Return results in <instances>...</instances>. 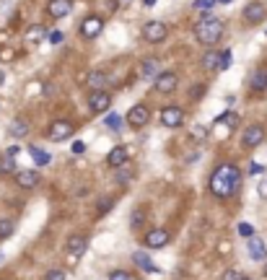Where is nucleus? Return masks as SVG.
Here are the masks:
<instances>
[{"label":"nucleus","mask_w":267,"mask_h":280,"mask_svg":"<svg viewBox=\"0 0 267 280\" xmlns=\"http://www.w3.org/2000/svg\"><path fill=\"white\" fill-rule=\"evenodd\" d=\"M0 171H3V174H16V171H18V169H16V158L5 153L3 158H0Z\"/></svg>","instance_id":"bb28decb"},{"label":"nucleus","mask_w":267,"mask_h":280,"mask_svg":"<svg viewBox=\"0 0 267 280\" xmlns=\"http://www.w3.org/2000/svg\"><path fill=\"white\" fill-rule=\"evenodd\" d=\"M231 67V49H223L218 55V70H228Z\"/></svg>","instance_id":"7c9ffc66"},{"label":"nucleus","mask_w":267,"mask_h":280,"mask_svg":"<svg viewBox=\"0 0 267 280\" xmlns=\"http://www.w3.org/2000/svg\"><path fill=\"white\" fill-rule=\"evenodd\" d=\"M239 233H241V236H254V229H251V226L249 223H239Z\"/></svg>","instance_id":"58836bf2"},{"label":"nucleus","mask_w":267,"mask_h":280,"mask_svg":"<svg viewBox=\"0 0 267 280\" xmlns=\"http://www.w3.org/2000/svg\"><path fill=\"white\" fill-rule=\"evenodd\" d=\"M202 96H205V86L200 83V86H195V91L189 94V99H192V101H197V99H202Z\"/></svg>","instance_id":"4c0bfd02"},{"label":"nucleus","mask_w":267,"mask_h":280,"mask_svg":"<svg viewBox=\"0 0 267 280\" xmlns=\"http://www.w3.org/2000/svg\"><path fill=\"white\" fill-rule=\"evenodd\" d=\"M24 39L29 42V44H39L42 39H44V29L42 26H32V29H26V34H24Z\"/></svg>","instance_id":"a878e982"},{"label":"nucleus","mask_w":267,"mask_h":280,"mask_svg":"<svg viewBox=\"0 0 267 280\" xmlns=\"http://www.w3.org/2000/svg\"><path fill=\"white\" fill-rule=\"evenodd\" d=\"M104 29V18L101 16H86L81 21V36L83 39H96Z\"/></svg>","instance_id":"6e6552de"},{"label":"nucleus","mask_w":267,"mask_h":280,"mask_svg":"<svg viewBox=\"0 0 267 280\" xmlns=\"http://www.w3.org/2000/svg\"><path fill=\"white\" fill-rule=\"evenodd\" d=\"M195 36L205 47H213V44H218L220 36H223V21L216 18V16H202L195 24Z\"/></svg>","instance_id":"f03ea898"},{"label":"nucleus","mask_w":267,"mask_h":280,"mask_svg":"<svg viewBox=\"0 0 267 280\" xmlns=\"http://www.w3.org/2000/svg\"><path fill=\"white\" fill-rule=\"evenodd\" d=\"M148 122H150V109L146 104H135V107L127 112V125L133 127V130H140V127H146Z\"/></svg>","instance_id":"423d86ee"},{"label":"nucleus","mask_w":267,"mask_h":280,"mask_svg":"<svg viewBox=\"0 0 267 280\" xmlns=\"http://www.w3.org/2000/svg\"><path fill=\"white\" fill-rule=\"evenodd\" d=\"M249 88L259 94V91H267V67H257L249 78Z\"/></svg>","instance_id":"6ab92c4d"},{"label":"nucleus","mask_w":267,"mask_h":280,"mask_svg":"<svg viewBox=\"0 0 267 280\" xmlns=\"http://www.w3.org/2000/svg\"><path fill=\"white\" fill-rule=\"evenodd\" d=\"M18 150H21L18 146H11V148H5V153H8V156H13V158H16V156H18Z\"/></svg>","instance_id":"49530a36"},{"label":"nucleus","mask_w":267,"mask_h":280,"mask_svg":"<svg viewBox=\"0 0 267 280\" xmlns=\"http://www.w3.org/2000/svg\"><path fill=\"white\" fill-rule=\"evenodd\" d=\"M86 247H88V239L83 236V233H73V236L67 239V244H65L67 254L75 257V260H81V257L86 254Z\"/></svg>","instance_id":"ddd939ff"},{"label":"nucleus","mask_w":267,"mask_h":280,"mask_svg":"<svg viewBox=\"0 0 267 280\" xmlns=\"http://www.w3.org/2000/svg\"><path fill=\"white\" fill-rule=\"evenodd\" d=\"M109 280H133V278H130V272H125V270H114L109 275Z\"/></svg>","instance_id":"e433bc0d"},{"label":"nucleus","mask_w":267,"mask_h":280,"mask_svg":"<svg viewBox=\"0 0 267 280\" xmlns=\"http://www.w3.org/2000/svg\"><path fill=\"white\" fill-rule=\"evenodd\" d=\"M247 252H249V257H251L254 262L267 260V247H265V241H262V239H257V236H249V247H247Z\"/></svg>","instance_id":"dca6fc26"},{"label":"nucleus","mask_w":267,"mask_h":280,"mask_svg":"<svg viewBox=\"0 0 267 280\" xmlns=\"http://www.w3.org/2000/svg\"><path fill=\"white\" fill-rule=\"evenodd\" d=\"M267 169H265V164H259V161H251L249 164V174L251 177H259V174H265Z\"/></svg>","instance_id":"72a5a7b5"},{"label":"nucleus","mask_w":267,"mask_h":280,"mask_svg":"<svg viewBox=\"0 0 267 280\" xmlns=\"http://www.w3.org/2000/svg\"><path fill=\"white\" fill-rule=\"evenodd\" d=\"M73 153H75V156L86 153V143H83V140H75V143H73Z\"/></svg>","instance_id":"ea45409f"},{"label":"nucleus","mask_w":267,"mask_h":280,"mask_svg":"<svg viewBox=\"0 0 267 280\" xmlns=\"http://www.w3.org/2000/svg\"><path fill=\"white\" fill-rule=\"evenodd\" d=\"M216 3H218V0H195V8L197 11H210V8H216Z\"/></svg>","instance_id":"473e14b6"},{"label":"nucleus","mask_w":267,"mask_h":280,"mask_svg":"<svg viewBox=\"0 0 267 280\" xmlns=\"http://www.w3.org/2000/svg\"><path fill=\"white\" fill-rule=\"evenodd\" d=\"M44 280H67V275L63 270H50L47 275H44Z\"/></svg>","instance_id":"c9c22d12"},{"label":"nucleus","mask_w":267,"mask_h":280,"mask_svg":"<svg viewBox=\"0 0 267 280\" xmlns=\"http://www.w3.org/2000/svg\"><path fill=\"white\" fill-rule=\"evenodd\" d=\"M0 177H3V171H0Z\"/></svg>","instance_id":"5fc2aeb1"},{"label":"nucleus","mask_w":267,"mask_h":280,"mask_svg":"<svg viewBox=\"0 0 267 280\" xmlns=\"http://www.w3.org/2000/svg\"><path fill=\"white\" fill-rule=\"evenodd\" d=\"M0 262H3V252H0Z\"/></svg>","instance_id":"864d4df0"},{"label":"nucleus","mask_w":267,"mask_h":280,"mask_svg":"<svg viewBox=\"0 0 267 280\" xmlns=\"http://www.w3.org/2000/svg\"><path fill=\"white\" fill-rule=\"evenodd\" d=\"M112 205H114V202H112L109 198L99 200V205H96V215H99V218H101V215H106V213H109V210H112Z\"/></svg>","instance_id":"2f4dec72"},{"label":"nucleus","mask_w":267,"mask_h":280,"mask_svg":"<svg viewBox=\"0 0 267 280\" xmlns=\"http://www.w3.org/2000/svg\"><path fill=\"white\" fill-rule=\"evenodd\" d=\"M133 262H135V267L138 270H146V272H158L161 275V267H156L153 262H150V257L146 252H135L133 254Z\"/></svg>","instance_id":"aec40b11"},{"label":"nucleus","mask_w":267,"mask_h":280,"mask_svg":"<svg viewBox=\"0 0 267 280\" xmlns=\"http://www.w3.org/2000/svg\"><path fill=\"white\" fill-rule=\"evenodd\" d=\"M86 83H88V88L91 91H101L106 86V73L104 70H91L86 75Z\"/></svg>","instance_id":"412c9836"},{"label":"nucleus","mask_w":267,"mask_h":280,"mask_svg":"<svg viewBox=\"0 0 267 280\" xmlns=\"http://www.w3.org/2000/svg\"><path fill=\"white\" fill-rule=\"evenodd\" d=\"M153 88L158 91V94H171V91L179 88V75L174 73V70L158 73L156 78H153Z\"/></svg>","instance_id":"39448f33"},{"label":"nucleus","mask_w":267,"mask_h":280,"mask_svg":"<svg viewBox=\"0 0 267 280\" xmlns=\"http://www.w3.org/2000/svg\"><path fill=\"white\" fill-rule=\"evenodd\" d=\"M143 221H146V215H143L140 210H135V213H133V218H130V226H133V229H140V226H143Z\"/></svg>","instance_id":"f704fd0d"},{"label":"nucleus","mask_w":267,"mask_h":280,"mask_svg":"<svg viewBox=\"0 0 267 280\" xmlns=\"http://www.w3.org/2000/svg\"><path fill=\"white\" fill-rule=\"evenodd\" d=\"M127 156H130V148H127V146H117V148L109 150V156H106V164H109L112 169H117V166H122V164L127 161Z\"/></svg>","instance_id":"a211bd4d"},{"label":"nucleus","mask_w":267,"mask_h":280,"mask_svg":"<svg viewBox=\"0 0 267 280\" xmlns=\"http://www.w3.org/2000/svg\"><path fill=\"white\" fill-rule=\"evenodd\" d=\"M208 127H205V125H195L192 127V130H189V138H192V140H205V138H208Z\"/></svg>","instance_id":"c85d7f7f"},{"label":"nucleus","mask_w":267,"mask_h":280,"mask_svg":"<svg viewBox=\"0 0 267 280\" xmlns=\"http://www.w3.org/2000/svg\"><path fill=\"white\" fill-rule=\"evenodd\" d=\"M161 125L164 127H169V130H177V127L184 125V109H179V107H164L161 109Z\"/></svg>","instance_id":"0eeeda50"},{"label":"nucleus","mask_w":267,"mask_h":280,"mask_svg":"<svg viewBox=\"0 0 267 280\" xmlns=\"http://www.w3.org/2000/svg\"><path fill=\"white\" fill-rule=\"evenodd\" d=\"M239 280H251V278H247V275H241V278H239Z\"/></svg>","instance_id":"8fccbe9b"},{"label":"nucleus","mask_w":267,"mask_h":280,"mask_svg":"<svg viewBox=\"0 0 267 280\" xmlns=\"http://www.w3.org/2000/svg\"><path fill=\"white\" fill-rule=\"evenodd\" d=\"M143 244L148 249H161V247L169 244V231L166 229H150L146 236H143Z\"/></svg>","instance_id":"9d476101"},{"label":"nucleus","mask_w":267,"mask_h":280,"mask_svg":"<svg viewBox=\"0 0 267 280\" xmlns=\"http://www.w3.org/2000/svg\"><path fill=\"white\" fill-rule=\"evenodd\" d=\"M133 166H127V161L122 164V166H117V184H127L130 179H133Z\"/></svg>","instance_id":"393cba45"},{"label":"nucleus","mask_w":267,"mask_h":280,"mask_svg":"<svg viewBox=\"0 0 267 280\" xmlns=\"http://www.w3.org/2000/svg\"><path fill=\"white\" fill-rule=\"evenodd\" d=\"M112 107V96L106 94V91H91V96H88V109L94 112V115H101V112H106Z\"/></svg>","instance_id":"1a4fd4ad"},{"label":"nucleus","mask_w":267,"mask_h":280,"mask_svg":"<svg viewBox=\"0 0 267 280\" xmlns=\"http://www.w3.org/2000/svg\"><path fill=\"white\" fill-rule=\"evenodd\" d=\"M8 132L13 135V138H24V135L29 132V122H26V119H13Z\"/></svg>","instance_id":"b1692460"},{"label":"nucleus","mask_w":267,"mask_h":280,"mask_svg":"<svg viewBox=\"0 0 267 280\" xmlns=\"http://www.w3.org/2000/svg\"><path fill=\"white\" fill-rule=\"evenodd\" d=\"M262 140H265V127L262 125H249L247 130L241 132V143L247 148H257Z\"/></svg>","instance_id":"9b49d317"},{"label":"nucleus","mask_w":267,"mask_h":280,"mask_svg":"<svg viewBox=\"0 0 267 280\" xmlns=\"http://www.w3.org/2000/svg\"><path fill=\"white\" fill-rule=\"evenodd\" d=\"M143 5H146V8H153V5H156V0H143Z\"/></svg>","instance_id":"de8ad7c7"},{"label":"nucleus","mask_w":267,"mask_h":280,"mask_svg":"<svg viewBox=\"0 0 267 280\" xmlns=\"http://www.w3.org/2000/svg\"><path fill=\"white\" fill-rule=\"evenodd\" d=\"M0 60H13V49L11 47H3V49H0Z\"/></svg>","instance_id":"37998d69"},{"label":"nucleus","mask_w":267,"mask_h":280,"mask_svg":"<svg viewBox=\"0 0 267 280\" xmlns=\"http://www.w3.org/2000/svg\"><path fill=\"white\" fill-rule=\"evenodd\" d=\"M208 187L218 200H231L241 190V169L236 164H218L210 174Z\"/></svg>","instance_id":"f257e3e1"},{"label":"nucleus","mask_w":267,"mask_h":280,"mask_svg":"<svg viewBox=\"0 0 267 280\" xmlns=\"http://www.w3.org/2000/svg\"><path fill=\"white\" fill-rule=\"evenodd\" d=\"M29 153H32V158H34L36 166H47V164L52 161V156L47 153V150H42V148H36V146L29 148Z\"/></svg>","instance_id":"5701e85b"},{"label":"nucleus","mask_w":267,"mask_h":280,"mask_svg":"<svg viewBox=\"0 0 267 280\" xmlns=\"http://www.w3.org/2000/svg\"><path fill=\"white\" fill-rule=\"evenodd\" d=\"M13 231H16V223L11 218H0V239H8Z\"/></svg>","instance_id":"cd10ccee"},{"label":"nucleus","mask_w":267,"mask_h":280,"mask_svg":"<svg viewBox=\"0 0 267 280\" xmlns=\"http://www.w3.org/2000/svg\"><path fill=\"white\" fill-rule=\"evenodd\" d=\"M241 275H239V272H236V270H226L223 272V278H220V280H239Z\"/></svg>","instance_id":"79ce46f5"},{"label":"nucleus","mask_w":267,"mask_h":280,"mask_svg":"<svg viewBox=\"0 0 267 280\" xmlns=\"http://www.w3.org/2000/svg\"><path fill=\"white\" fill-rule=\"evenodd\" d=\"M220 3H231V0H220Z\"/></svg>","instance_id":"603ef678"},{"label":"nucleus","mask_w":267,"mask_h":280,"mask_svg":"<svg viewBox=\"0 0 267 280\" xmlns=\"http://www.w3.org/2000/svg\"><path fill=\"white\" fill-rule=\"evenodd\" d=\"M218 252L228 254V252H231V241H220V244H218Z\"/></svg>","instance_id":"c03bdc74"},{"label":"nucleus","mask_w":267,"mask_h":280,"mask_svg":"<svg viewBox=\"0 0 267 280\" xmlns=\"http://www.w3.org/2000/svg\"><path fill=\"white\" fill-rule=\"evenodd\" d=\"M16 184L21 190H32V187L39 184V171L34 169H18L16 171Z\"/></svg>","instance_id":"2eb2a0df"},{"label":"nucleus","mask_w":267,"mask_h":280,"mask_svg":"<svg viewBox=\"0 0 267 280\" xmlns=\"http://www.w3.org/2000/svg\"><path fill=\"white\" fill-rule=\"evenodd\" d=\"M257 192H259V198H267V179L259 181V190H257Z\"/></svg>","instance_id":"a18cd8bd"},{"label":"nucleus","mask_w":267,"mask_h":280,"mask_svg":"<svg viewBox=\"0 0 267 280\" xmlns=\"http://www.w3.org/2000/svg\"><path fill=\"white\" fill-rule=\"evenodd\" d=\"M241 16H244L247 24H262V21L267 18V8H265L262 3H257V0H254V3H249L247 8H244Z\"/></svg>","instance_id":"f8f14e48"},{"label":"nucleus","mask_w":267,"mask_h":280,"mask_svg":"<svg viewBox=\"0 0 267 280\" xmlns=\"http://www.w3.org/2000/svg\"><path fill=\"white\" fill-rule=\"evenodd\" d=\"M265 275H267V260H265Z\"/></svg>","instance_id":"3c124183"},{"label":"nucleus","mask_w":267,"mask_h":280,"mask_svg":"<svg viewBox=\"0 0 267 280\" xmlns=\"http://www.w3.org/2000/svg\"><path fill=\"white\" fill-rule=\"evenodd\" d=\"M218 55H220L218 49H208V52L202 55L200 65L205 67V70H218Z\"/></svg>","instance_id":"4be33fe9"},{"label":"nucleus","mask_w":267,"mask_h":280,"mask_svg":"<svg viewBox=\"0 0 267 280\" xmlns=\"http://www.w3.org/2000/svg\"><path fill=\"white\" fill-rule=\"evenodd\" d=\"M166 36H169V26H166L164 21H148V24L143 26V39L150 42V44H161Z\"/></svg>","instance_id":"20e7f679"},{"label":"nucleus","mask_w":267,"mask_h":280,"mask_svg":"<svg viewBox=\"0 0 267 280\" xmlns=\"http://www.w3.org/2000/svg\"><path fill=\"white\" fill-rule=\"evenodd\" d=\"M3 83H5V73L0 70V86H3Z\"/></svg>","instance_id":"09e8293b"},{"label":"nucleus","mask_w":267,"mask_h":280,"mask_svg":"<svg viewBox=\"0 0 267 280\" xmlns=\"http://www.w3.org/2000/svg\"><path fill=\"white\" fill-rule=\"evenodd\" d=\"M158 67H161V63H158L156 57H148V60H143V63L138 65V75L140 78H156V75L161 73Z\"/></svg>","instance_id":"f3484780"},{"label":"nucleus","mask_w":267,"mask_h":280,"mask_svg":"<svg viewBox=\"0 0 267 280\" xmlns=\"http://www.w3.org/2000/svg\"><path fill=\"white\" fill-rule=\"evenodd\" d=\"M70 11H73V0H50V3H47V13L55 21L70 16Z\"/></svg>","instance_id":"4468645a"},{"label":"nucleus","mask_w":267,"mask_h":280,"mask_svg":"<svg viewBox=\"0 0 267 280\" xmlns=\"http://www.w3.org/2000/svg\"><path fill=\"white\" fill-rule=\"evenodd\" d=\"M73 132H75L73 122H67V119H55V122L50 125V130H47V138L52 143H63L67 138H73Z\"/></svg>","instance_id":"7ed1b4c3"},{"label":"nucleus","mask_w":267,"mask_h":280,"mask_svg":"<svg viewBox=\"0 0 267 280\" xmlns=\"http://www.w3.org/2000/svg\"><path fill=\"white\" fill-rule=\"evenodd\" d=\"M104 125L109 127V130H114V132H119V127H122V117H119V115H106V119H104Z\"/></svg>","instance_id":"c756f323"},{"label":"nucleus","mask_w":267,"mask_h":280,"mask_svg":"<svg viewBox=\"0 0 267 280\" xmlns=\"http://www.w3.org/2000/svg\"><path fill=\"white\" fill-rule=\"evenodd\" d=\"M47 39H50V44H60L63 42V32H50Z\"/></svg>","instance_id":"a19ab883"}]
</instances>
